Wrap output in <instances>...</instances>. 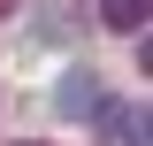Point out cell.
<instances>
[{
    "label": "cell",
    "instance_id": "obj_1",
    "mask_svg": "<svg viewBox=\"0 0 153 146\" xmlns=\"http://www.w3.org/2000/svg\"><path fill=\"white\" fill-rule=\"evenodd\" d=\"M146 108H130V100H92V123L100 138H123V146H146V123H138Z\"/></svg>",
    "mask_w": 153,
    "mask_h": 146
},
{
    "label": "cell",
    "instance_id": "obj_2",
    "mask_svg": "<svg viewBox=\"0 0 153 146\" xmlns=\"http://www.w3.org/2000/svg\"><path fill=\"white\" fill-rule=\"evenodd\" d=\"M100 23L107 31H146V0H100Z\"/></svg>",
    "mask_w": 153,
    "mask_h": 146
},
{
    "label": "cell",
    "instance_id": "obj_3",
    "mask_svg": "<svg viewBox=\"0 0 153 146\" xmlns=\"http://www.w3.org/2000/svg\"><path fill=\"white\" fill-rule=\"evenodd\" d=\"M61 108H69V115L92 108V69H69V77H61Z\"/></svg>",
    "mask_w": 153,
    "mask_h": 146
},
{
    "label": "cell",
    "instance_id": "obj_4",
    "mask_svg": "<svg viewBox=\"0 0 153 146\" xmlns=\"http://www.w3.org/2000/svg\"><path fill=\"white\" fill-rule=\"evenodd\" d=\"M38 31H54V38H69V31H76V16L61 8V0H46V8H38Z\"/></svg>",
    "mask_w": 153,
    "mask_h": 146
},
{
    "label": "cell",
    "instance_id": "obj_5",
    "mask_svg": "<svg viewBox=\"0 0 153 146\" xmlns=\"http://www.w3.org/2000/svg\"><path fill=\"white\" fill-rule=\"evenodd\" d=\"M23 146H46V138H23Z\"/></svg>",
    "mask_w": 153,
    "mask_h": 146
}]
</instances>
